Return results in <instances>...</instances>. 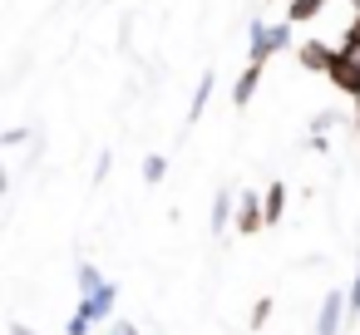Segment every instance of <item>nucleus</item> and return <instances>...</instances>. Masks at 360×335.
<instances>
[{
	"instance_id": "f257e3e1",
	"label": "nucleus",
	"mask_w": 360,
	"mask_h": 335,
	"mask_svg": "<svg viewBox=\"0 0 360 335\" xmlns=\"http://www.w3.org/2000/svg\"><path fill=\"white\" fill-rule=\"evenodd\" d=\"M335 325H340V296H330V301H326V310H321V325H316V335H335Z\"/></svg>"
},
{
	"instance_id": "f03ea898",
	"label": "nucleus",
	"mask_w": 360,
	"mask_h": 335,
	"mask_svg": "<svg viewBox=\"0 0 360 335\" xmlns=\"http://www.w3.org/2000/svg\"><path fill=\"white\" fill-rule=\"evenodd\" d=\"M237 227H242V232H257V227H262V212H257V202H242V217H237Z\"/></svg>"
},
{
	"instance_id": "7ed1b4c3",
	"label": "nucleus",
	"mask_w": 360,
	"mask_h": 335,
	"mask_svg": "<svg viewBox=\"0 0 360 335\" xmlns=\"http://www.w3.org/2000/svg\"><path fill=\"white\" fill-rule=\"evenodd\" d=\"M276 212H281V188L266 192V217H276Z\"/></svg>"
},
{
	"instance_id": "20e7f679",
	"label": "nucleus",
	"mask_w": 360,
	"mask_h": 335,
	"mask_svg": "<svg viewBox=\"0 0 360 335\" xmlns=\"http://www.w3.org/2000/svg\"><path fill=\"white\" fill-rule=\"evenodd\" d=\"M119 335H134V330H129V325H124V330H119Z\"/></svg>"
}]
</instances>
